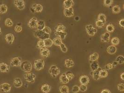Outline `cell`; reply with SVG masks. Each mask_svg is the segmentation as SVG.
Instances as JSON below:
<instances>
[{
	"mask_svg": "<svg viewBox=\"0 0 124 93\" xmlns=\"http://www.w3.org/2000/svg\"><path fill=\"white\" fill-rule=\"evenodd\" d=\"M20 67L21 70L26 73H30L32 70V65L31 63L28 61L23 62Z\"/></svg>",
	"mask_w": 124,
	"mask_h": 93,
	"instance_id": "1",
	"label": "cell"
},
{
	"mask_svg": "<svg viewBox=\"0 0 124 93\" xmlns=\"http://www.w3.org/2000/svg\"><path fill=\"white\" fill-rule=\"evenodd\" d=\"M48 71L51 77L53 78L56 77L61 73V70L60 68L55 65H51Z\"/></svg>",
	"mask_w": 124,
	"mask_h": 93,
	"instance_id": "2",
	"label": "cell"
},
{
	"mask_svg": "<svg viewBox=\"0 0 124 93\" xmlns=\"http://www.w3.org/2000/svg\"><path fill=\"white\" fill-rule=\"evenodd\" d=\"M34 36L37 38H39V40H44L46 39L50 38V35L47 34L42 31H35L34 33Z\"/></svg>",
	"mask_w": 124,
	"mask_h": 93,
	"instance_id": "3",
	"label": "cell"
},
{
	"mask_svg": "<svg viewBox=\"0 0 124 93\" xmlns=\"http://www.w3.org/2000/svg\"><path fill=\"white\" fill-rule=\"evenodd\" d=\"M45 62L42 59H38L34 61V67L36 71H39L42 70L44 68Z\"/></svg>",
	"mask_w": 124,
	"mask_h": 93,
	"instance_id": "4",
	"label": "cell"
},
{
	"mask_svg": "<svg viewBox=\"0 0 124 93\" xmlns=\"http://www.w3.org/2000/svg\"><path fill=\"white\" fill-rule=\"evenodd\" d=\"M85 30L88 35L91 37L94 36L98 31V30L91 24L86 25L85 26Z\"/></svg>",
	"mask_w": 124,
	"mask_h": 93,
	"instance_id": "5",
	"label": "cell"
},
{
	"mask_svg": "<svg viewBox=\"0 0 124 93\" xmlns=\"http://www.w3.org/2000/svg\"><path fill=\"white\" fill-rule=\"evenodd\" d=\"M36 76L33 73H27L24 75V78L27 82L33 83L35 82Z\"/></svg>",
	"mask_w": 124,
	"mask_h": 93,
	"instance_id": "6",
	"label": "cell"
},
{
	"mask_svg": "<svg viewBox=\"0 0 124 93\" xmlns=\"http://www.w3.org/2000/svg\"><path fill=\"white\" fill-rule=\"evenodd\" d=\"M22 63V58L20 57H15L11 59L10 63V65L11 67H20Z\"/></svg>",
	"mask_w": 124,
	"mask_h": 93,
	"instance_id": "7",
	"label": "cell"
},
{
	"mask_svg": "<svg viewBox=\"0 0 124 93\" xmlns=\"http://www.w3.org/2000/svg\"><path fill=\"white\" fill-rule=\"evenodd\" d=\"M11 85L8 82L3 83L0 85V89L4 93H9L11 91Z\"/></svg>",
	"mask_w": 124,
	"mask_h": 93,
	"instance_id": "8",
	"label": "cell"
},
{
	"mask_svg": "<svg viewBox=\"0 0 124 93\" xmlns=\"http://www.w3.org/2000/svg\"><path fill=\"white\" fill-rule=\"evenodd\" d=\"M14 4L20 10H23L25 7V3L23 0H15L14 1Z\"/></svg>",
	"mask_w": 124,
	"mask_h": 93,
	"instance_id": "9",
	"label": "cell"
},
{
	"mask_svg": "<svg viewBox=\"0 0 124 93\" xmlns=\"http://www.w3.org/2000/svg\"><path fill=\"white\" fill-rule=\"evenodd\" d=\"M37 19L35 17H32L28 21V27L31 29H34L36 28L37 23Z\"/></svg>",
	"mask_w": 124,
	"mask_h": 93,
	"instance_id": "10",
	"label": "cell"
},
{
	"mask_svg": "<svg viewBox=\"0 0 124 93\" xmlns=\"http://www.w3.org/2000/svg\"><path fill=\"white\" fill-rule=\"evenodd\" d=\"M10 70V67L5 63H0V72L8 73Z\"/></svg>",
	"mask_w": 124,
	"mask_h": 93,
	"instance_id": "11",
	"label": "cell"
},
{
	"mask_svg": "<svg viewBox=\"0 0 124 93\" xmlns=\"http://www.w3.org/2000/svg\"><path fill=\"white\" fill-rule=\"evenodd\" d=\"M90 81L89 77L86 75H82L79 78V82L81 85H87Z\"/></svg>",
	"mask_w": 124,
	"mask_h": 93,
	"instance_id": "12",
	"label": "cell"
},
{
	"mask_svg": "<svg viewBox=\"0 0 124 93\" xmlns=\"http://www.w3.org/2000/svg\"><path fill=\"white\" fill-rule=\"evenodd\" d=\"M5 39L8 44H11L15 40V36L12 33H8L6 34Z\"/></svg>",
	"mask_w": 124,
	"mask_h": 93,
	"instance_id": "13",
	"label": "cell"
},
{
	"mask_svg": "<svg viewBox=\"0 0 124 93\" xmlns=\"http://www.w3.org/2000/svg\"><path fill=\"white\" fill-rule=\"evenodd\" d=\"M101 70V68L99 67L96 71L92 72L91 75L92 76L93 79L94 80L98 81L101 78L100 77V72Z\"/></svg>",
	"mask_w": 124,
	"mask_h": 93,
	"instance_id": "14",
	"label": "cell"
},
{
	"mask_svg": "<svg viewBox=\"0 0 124 93\" xmlns=\"http://www.w3.org/2000/svg\"><path fill=\"white\" fill-rule=\"evenodd\" d=\"M13 85L15 88H21L23 85V81L20 78H18V77L15 78L14 79Z\"/></svg>",
	"mask_w": 124,
	"mask_h": 93,
	"instance_id": "15",
	"label": "cell"
},
{
	"mask_svg": "<svg viewBox=\"0 0 124 93\" xmlns=\"http://www.w3.org/2000/svg\"><path fill=\"white\" fill-rule=\"evenodd\" d=\"M64 14L67 17H71L74 15V11L73 7L68 9H64Z\"/></svg>",
	"mask_w": 124,
	"mask_h": 93,
	"instance_id": "16",
	"label": "cell"
},
{
	"mask_svg": "<svg viewBox=\"0 0 124 93\" xmlns=\"http://www.w3.org/2000/svg\"><path fill=\"white\" fill-rule=\"evenodd\" d=\"M31 8L34 12L40 13L43 10V6L40 4H34L32 6Z\"/></svg>",
	"mask_w": 124,
	"mask_h": 93,
	"instance_id": "17",
	"label": "cell"
},
{
	"mask_svg": "<svg viewBox=\"0 0 124 93\" xmlns=\"http://www.w3.org/2000/svg\"><path fill=\"white\" fill-rule=\"evenodd\" d=\"M110 38V34L108 32H106L102 34L101 37V41L102 42H108L109 41Z\"/></svg>",
	"mask_w": 124,
	"mask_h": 93,
	"instance_id": "18",
	"label": "cell"
},
{
	"mask_svg": "<svg viewBox=\"0 0 124 93\" xmlns=\"http://www.w3.org/2000/svg\"><path fill=\"white\" fill-rule=\"evenodd\" d=\"M46 27L45 22L42 20H39L37 21L36 28L37 30L38 31H42V30Z\"/></svg>",
	"mask_w": 124,
	"mask_h": 93,
	"instance_id": "19",
	"label": "cell"
},
{
	"mask_svg": "<svg viewBox=\"0 0 124 93\" xmlns=\"http://www.w3.org/2000/svg\"><path fill=\"white\" fill-rule=\"evenodd\" d=\"M39 52H40V55L42 57H45V58H46V57H48L50 56V54L49 50L46 48L40 49Z\"/></svg>",
	"mask_w": 124,
	"mask_h": 93,
	"instance_id": "20",
	"label": "cell"
},
{
	"mask_svg": "<svg viewBox=\"0 0 124 93\" xmlns=\"http://www.w3.org/2000/svg\"><path fill=\"white\" fill-rule=\"evenodd\" d=\"M74 5V1L73 0H65L63 2V6L65 9L72 7Z\"/></svg>",
	"mask_w": 124,
	"mask_h": 93,
	"instance_id": "21",
	"label": "cell"
},
{
	"mask_svg": "<svg viewBox=\"0 0 124 93\" xmlns=\"http://www.w3.org/2000/svg\"><path fill=\"white\" fill-rule=\"evenodd\" d=\"M107 53L109 54L113 55L117 51V47L114 45H110L107 47Z\"/></svg>",
	"mask_w": 124,
	"mask_h": 93,
	"instance_id": "22",
	"label": "cell"
},
{
	"mask_svg": "<svg viewBox=\"0 0 124 93\" xmlns=\"http://www.w3.org/2000/svg\"><path fill=\"white\" fill-rule=\"evenodd\" d=\"M51 89V86L47 84H45L41 87V90L43 93H49Z\"/></svg>",
	"mask_w": 124,
	"mask_h": 93,
	"instance_id": "23",
	"label": "cell"
},
{
	"mask_svg": "<svg viewBox=\"0 0 124 93\" xmlns=\"http://www.w3.org/2000/svg\"><path fill=\"white\" fill-rule=\"evenodd\" d=\"M60 82L62 84H67L69 82V80L68 79L67 77L66 76V73H63L60 77Z\"/></svg>",
	"mask_w": 124,
	"mask_h": 93,
	"instance_id": "24",
	"label": "cell"
},
{
	"mask_svg": "<svg viewBox=\"0 0 124 93\" xmlns=\"http://www.w3.org/2000/svg\"><path fill=\"white\" fill-rule=\"evenodd\" d=\"M55 35L57 36V38H60L61 40H63L66 38L67 35V33L66 32H55L54 33Z\"/></svg>",
	"mask_w": 124,
	"mask_h": 93,
	"instance_id": "25",
	"label": "cell"
},
{
	"mask_svg": "<svg viewBox=\"0 0 124 93\" xmlns=\"http://www.w3.org/2000/svg\"><path fill=\"white\" fill-rule=\"evenodd\" d=\"M99 68V63L97 61L92 62L90 64V68L92 72L95 71Z\"/></svg>",
	"mask_w": 124,
	"mask_h": 93,
	"instance_id": "26",
	"label": "cell"
},
{
	"mask_svg": "<svg viewBox=\"0 0 124 93\" xmlns=\"http://www.w3.org/2000/svg\"><path fill=\"white\" fill-rule=\"evenodd\" d=\"M74 65V63L72 59H66L65 61V66L67 68H70L73 67Z\"/></svg>",
	"mask_w": 124,
	"mask_h": 93,
	"instance_id": "27",
	"label": "cell"
},
{
	"mask_svg": "<svg viewBox=\"0 0 124 93\" xmlns=\"http://www.w3.org/2000/svg\"><path fill=\"white\" fill-rule=\"evenodd\" d=\"M99 58V55L98 53L97 52H94L91 54L90 56H89V60L92 62L96 61L98 60V59Z\"/></svg>",
	"mask_w": 124,
	"mask_h": 93,
	"instance_id": "28",
	"label": "cell"
},
{
	"mask_svg": "<svg viewBox=\"0 0 124 93\" xmlns=\"http://www.w3.org/2000/svg\"><path fill=\"white\" fill-rule=\"evenodd\" d=\"M117 64H118L115 61L114 62L113 64H111V63L107 64L105 66V70H109L113 69V68H115L117 66Z\"/></svg>",
	"mask_w": 124,
	"mask_h": 93,
	"instance_id": "29",
	"label": "cell"
},
{
	"mask_svg": "<svg viewBox=\"0 0 124 93\" xmlns=\"http://www.w3.org/2000/svg\"><path fill=\"white\" fill-rule=\"evenodd\" d=\"M8 10V7L5 4H2L0 5V14H4Z\"/></svg>",
	"mask_w": 124,
	"mask_h": 93,
	"instance_id": "30",
	"label": "cell"
},
{
	"mask_svg": "<svg viewBox=\"0 0 124 93\" xmlns=\"http://www.w3.org/2000/svg\"><path fill=\"white\" fill-rule=\"evenodd\" d=\"M106 19H107V17L106 15L102 13H100L98 15V21H101L102 22L106 24Z\"/></svg>",
	"mask_w": 124,
	"mask_h": 93,
	"instance_id": "31",
	"label": "cell"
},
{
	"mask_svg": "<svg viewBox=\"0 0 124 93\" xmlns=\"http://www.w3.org/2000/svg\"><path fill=\"white\" fill-rule=\"evenodd\" d=\"M44 42L46 47H51L53 44V40H52L50 38H47L44 40Z\"/></svg>",
	"mask_w": 124,
	"mask_h": 93,
	"instance_id": "32",
	"label": "cell"
},
{
	"mask_svg": "<svg viewBox=\"0 0 124 93\" xmlns=\"http://www.w3.org/2000/svg\"><path fill=\"white\" fill-rule=\"evenodd\" d=\"M115 62H117V63L119 64H122L124 63V57L122 55H119L118 56L115 60Z\"/></svg>",
	"mask_w": 124,
	"mask_h": 93,
	"instance_id": "33",
	"label": "cell"
},
{
	"mask_svg": "<svg viewBox=\"0 0 124 93\" xmlns=\"http://www.w3.org/2000/svg\"><path fill=\"white\" fill-rule=\"evenodd\" d=\"M59 89L61 93H69V89L67 85H63L60 87Z\"/></svg>",
	"mask_w": 124,
	"mask_h": 93,
	"instance_id": "34",
	"label": "cell"
},
{
	"mask_svg": "<svg viewBox=\"0 0 124 93\" xmlns=\"http://www.w3.org/2000/svg\"><path fill=\"white\" fill-rule=\"evenodd\" d=\"M66 27L63 25H59L55 28V32H65Z\"/></svg>",
	"mask_w": 124,
	"mask_h": 93,
	"instance_id": "35",
	"label": "cell"
},
{
	"mask_svg": "<svg viewBox=\"0 0 124 93\" xmlns=\"http://www.w3.org/2000/svg\"><path fill=\"white\" fill-rule=\"evenodd\" d=\"M106 30L108 33H113L115 30V27L112 24H109L106 27Z\"/></svg>",
	"mask_w": 124,
	"mask_h": 93,
	"instance_id": "36",
	"label": "cell"
},
{
	"mask_svg": "<svg viewBox=\"0 0 124 93\" xmlns=\"http://www.w3.org/2000/svg\"><path fill=\"white\" fill-rule=\"evenodd\" d=\"M53 42L54 44L58 46H60L63 43L62 40L57 37L54 38V40H53Z\"/></svg>",
	"mask_w": 124,
	"mask_h": 93,
	"instance_id": "37",
	"label": "cell"
},
{
	"mask_svg": "<svg viewBox=\"0 0 124 93\" xmlns=\"http://www.w3.org/2000/svg\"><path fill=\"white\" fill-rule=\"evenodd\" d=\"M37 47L39 48V49H44L46 48L45 46V44L44 42V40H39L37 43Z\"/></svg>",
	"mask_w": 124,
	"mask_h": 93,
	"instance_id": "38",
	"label": "cell"
},
{
	"mask_svg": "<svg viewBox=\"0 0 124 93\" xmlns=\"http://www.w3.org/2000/svg\"><path fill=\"white\" fill-rule=\"evenodd\" d=\"M108 75V72L106 70H101L100 72V78H106Z\"/></svg>",
	"mask_w": 124,
	"mask_h": 93,
	"instance_id": "39",
	"label": "cell"
},
{
	"mask_svg": "<svg viewBox=\"0 0 124 93\" xmlns=\"http://www.w3.org/2000/svg\"><path fill=\"white\" fill-rule=\"evenodd\" d=\"M121 11L120 8L119 6L118 5H114L112 8V12L113 13L115 14H119Z\"/></svg>",
	"mask_w": 124,
	"mask_h": 93,
	"instance_id": "40",
	"label": "cell"
},
{
	"mask_svg": "<svg viewBox=\"0 0 124 93\" xmlns=\"http://www.w3.org/2000/svg\"><path fill=\"white\" fill-rule=\"evenodd\" d=\"M5 25L8 27H12L14 25V23L10 18H7L5 21Z\"/></svg>",
	"mask_w": 124,
	"mask_h": 93,
	"instance_id": "41",
	"label": "cell"
},
{
	"mask_svg": "<svg viewBox=\"0 0 124 93\" xmlns=\"http://www.w3.org/2000/svg\"><path fill=\"white\" fill-rule=\"evenodd\" d=\"M119 42L120 40L118 37H114L111 40V43L114 46L118 45L119 44Z\"/></svg>",
	"mask_w": 124,
	"mask_h": 93,
	"instance_id": "42",
	"label": "cell"
},
{
	"mask_svg": "<svg viewBox=\"0 0 124 93\" xmlns=\"http://www.w3.org/2000/svg\"><path fill=\"white\" fill-rule=\"evenodd\" d=\"M113 0H104V5L107 7H110L113 4Z\"/></svg>",
	"mask_w": 124,
	"mask_h": 93,
	"instance_id": "43",
	"label": "cell"
},
{
	"mask_svg": "<svg viewBox=\"0 0 124 93\" xmlns=\"http://www.w3.org/2000/svg\"><path fill=\"white\" fill-rule=\"evenodd\" d=\"M117 88L118 91L121 92H123L124 91V84L123 83H120L118 84Z\"/></svg>",
	"mask_w": 124,
	"mask_h": 93,
	"instance_id": "44",
	"label": "cell"
},
{
	"mask_svg": "<svg viewBox=\"0 0 124 93\" xmlns=\"http://www.w3.org/2000/svg\"><path fill=\"white\" fill-rule=\"evenodd\" d=\"M95 25H96V26L97 27L99 28H102L105 26V23L102 22L101 21H100L98 20V21H96V22H95Z\"/></svg>",
	"mask_w": 124,
	"mask_h": 93,
	"instance_id": "45",
	"label": "cell"
},
{
	"mask_svg": "<svg viewBox=\"0 0 124 93\" xmlns=\"http://www.w3.org/2000/svg\"><path fill=\"white\" fill-rule=\"evenodd\" d=\"M60 48L61 50L64 53H66L68 51V48L67 47V46H66V45L63 43H62L60 46Z\"/></svg>",
	"mask_w": 124,
	"mask_h": 93,
	"instance_id": "46",
	"label": "cell"
},
{
	"mask_svg": "<svg viewBox=\"0 0 124 93\" xmlns=\"http://www.w3.org/2000/svg\"><path fill=\"white\" fill-rule=\"evenodd\" d=\"M66 76L67 77L68 79L69 80V81L72 80L74 77V74L71 72H68L67 73H66Z\"/></svg>",
	"mask_w": 124,
	"mask_h": 93,
	"instance_id": "47",
	"label": "cell"
},
{
	"mask_svg": "<svg viewBox=\"0 0 124 93\" xmlns=\"http://www.w3.org/2000/svg\"><path fill=\"white\" fill-rule=\"evenodd\" d=\"M72 91L74 93H78L79 91V86L74 85L72 89Z\"/></svg>",
	"mask_w": 124,
	"mask_h": 93,
	"instance_id": "48",
	"label": "cell"
},
{
	"mask_svg": "<svg viewBox=\"0 0 124 93\" xmlns=\"http://www.w3.org/2000/svg\"><path fill=\"white\" fill-rule=\"evenodd\" d=\"M14 30L16 32V33H20L23 31V28L22 26L19 25H16L15 26Z\"/></svg>",
	"mask_w": 124,
	"mask_h": 93,
	"instance_id": "49",
	"label": "cell"
},
{
	"mask_svg": "<svg viewBox=\"0 0 124 93\" xmlns=\"http://www.w3.org/2000/svg\"><path fill=\"white\" fill-rule=\"evenodd\" d=\"M42 31L46 33L47 34H49L51 33L52 30H51V28L48 27H45L42 30Z\"/></svg>",
	"mask_w": 124,
	"mask_h": 93,
	"instance_id": "50",
	"label": "cell"
},
{
	"mask_svg": "<svg viewBox=\"0 0 124 93\" xmlns=\"http://www.w3.org/2000/svg\"><path fill=\"white\" fill-rule=\"evenodd\" d=\"M79 87V91L82 92H85L87 89L86 85H81Z\"/></svg>",
	"mask_w": 124,
	"mask_h": 93,
	"instance_id": "51",
	"label": "cell"
},
{
	"mask_svg": "<svg viewBox=\"0 0 124 93\" xmlns=\"http://www.w3.org/2000/svg\"><path fill=\"white\" fill-rule=\"evenodd\" d=\"M119 26L122 28H124V19H122L121 20H120L119 21Z\"/></svg>",
	"mask_w": 124,
	"mask_h": 93,
	"instance_id": "52",
	"label": "cell"
},
{
	"mask_svg": "<svg viewBox=\"0 0 124 93\" xmlns=\"http://www.w3.org/2000/svg\"><path fill=\"white\" fill-rule=\"evenodd\" d=\"M101 93H112L111 91L108 89H104L102 90Z\"/></svg>",
	"mask_w": 124,
	"mask_h": 93,
	"instance_id": "53",
	"label": "cell"
},
{
	"mask_svg": "<svg viewBox=\"0 0 124 93\" xmlns=\"http://www.w3.org/2000/svg\"><path fill=\"white\" fill-rule=\"evenodd\" d=\"M120 78L122 79V80H124V72L122 73V74L120 75Z\"/></svg>",
	"mask_w": 124,
	"mask_h": 93,
	"instance_id": "54",
	"label": "cell"
},
{
	"mask_svg": "<svg viewBox=\"0 0 124 93\" xmlns=\"http://www.w3.org/2000/svg\"><path fill=\"white\" fill-rule=\"evenodd\" d=\"M1 29L0 27V35H1Z\"/></svg>",
	"mask_w": 124,
	"mask_h": 93,
	"instance_id": "55",
	"label": "cell"
},
{
	"mask_svg": "<svg viewBox=\"0 0 124 93\" xmlns=\"http://www.w3.org/2000/svg\"></svg>",
	"mask_w": 124,
	"mask_h": 93,
	"instance_id": "56",
	"label": "cell"
},
{
	"mask_svg": "<svg viewBox=\"0 0 124 93\" xmlns=\"http://www.w3.org/2000/svg\"></svg>",
	"mask_w": 124,
	"mask_h": 93,
	"instance_id": "57",
	"label": "cell"
}]
</instances>
